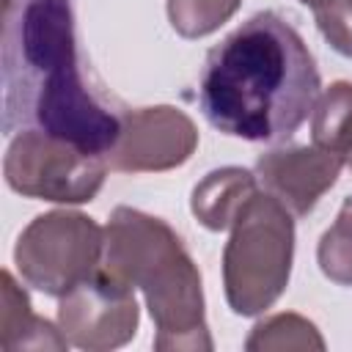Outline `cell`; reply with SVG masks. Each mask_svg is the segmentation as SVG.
Returning <instances> with one entry per match:
<instances>
[{"instance_id": "cell-1", "label": "cell", "mask_w": 352, "mask_h": 352, "mask_svg": "<svg viewBox=\"0 0 352 352\" xmlns=\"http://www.w3.org/2000/svg\"><path fill=\"white\" fill-rule=\"evenodd\" d=\"M322 94L316 60L302 36L275 11H258L209 55L198 104L223 135L253 143L289 140Z\"/></svg>"}, {"instance_id": "cell-2", "label": "cell", "mask_w": 352, "mask_h": 352, "mask_svg": "<svg viewBox=\"0 0 352 352\" xmlns=\"http://www.w3.org/2000/svg\"><path fill=\"white\" fill-rule=\"evenodd\" d=\"M102 267L132 289H140L154 319V349H212L201 272L179 234L160 217L132 206H116L104 226Z\"/></svg>"}, {"instance_id": "cell-3", "label": "cell", "mask_w": 352, "mask_h": 352, "mask_svg": "<svg viewBox=\"0 0 352 352\" xmlns=\"http://www.w3.org/2000/svg\"><path fill=\"white\" fill-rule=\"evenodd\" d=\"M294 214L256 190L239 209L223 248L226 302L236 316H258L289 286L294 258Z\"/></svg>"}, {"instance_id": "cell-4", "label": "cell", "mask_w": 352, "mask_h": 352, "mask_svg": "<svg viewBox=\"0 0 352 352\" xmlns=\"http://www.w3.org/2000/svg\"><path fill=\"white\" fill-rule=\"evenodd\" d=\"M104 228L74 209H52L33 217L14 245L19 278L50 297H63L102 264Z\"/></svg>"}, {"instance_id": "cell-5", "label": "cell", "mask_w": 352, "mask_h": 352, "mask_svg": "<svg viewBox=\"0 0 352 352\" xmlns=\"http://www.w3.org/2000/svg\"><path fill=\"white\" fill-rule=\"evenodd\" d=\"M3 176L6 184L25 198L85 204L102 190L107 162L41 129H19L8 143Z\"/></svg>"}, {"instance_id": "cell-6", "label": "cell", "mask_w": 352, "mask_h": 352, "mask_svg": "<svg viewBox=\"0 0 352 352\" xmlns=\"http://www.w3.org/2000/svg\"><path fill=\"white\" fill-rule=\"evenodd\" d=\"M140 322L135 289L110 275L102 264L94 275L60 297L58 327L72 346L88 352L118 349L135 338Z\"/></svg>"}, {"instance_id": "cell-7", "label": "cell", "mask_w": 352, "mask_h": 352, "mask_svg": "<svg viewBox=\"0 0 352 352\" xmlns=\"http://www.w3.org/2000/svg\"><path fill=\"white\" fill-rule=\"evenodd\" d=\"M198 146V126L173 104H154L121 113L118 143L104 157L110 170L160 173L184 165Z\"/></svg>"}, {"instance_id": "cell-8", "label": "cell", "mask_w": 352, "mask_h": 352, "mask_svg": "<svg viewBox=\"0 0 352 352\" xmlns=\"http://www.w3.org/2000/svg\"><path fill=\"white\" fill-rule=\"evenodd\" d=\"M341 168L344 162L319 146H289L261 154L253 173L264 192L283 204L294 217H305L336 184Z\"/></svg>"}, {"instance_id": "cell-9", "label": "cell", "mask_w": 352, "mask_h": 352, "mask_svg": "<svg viewBox=\"0 0 352 352\" xmlns=\"http://www.w3.org/2000/svg\"><path fill=\"white\" fill-rule=\"evenodd\" d=\"M258 190V179L248 168L226 165L209 170L192 190L190 209L195 220L209 231H228L239 214V209Z\"/></svg>"}, {"instance_id": "cell-10", "label": "cell", "mask_w": 352, "mask_h": 352, "mask_svg": "<svg viewBox=\"0 0 352 352\" xmlns=\"http://www.w3.org/2000/svg\"><path fill=\"white\" fill-rule=\"evenodd\" d=\"M3 308H0V346L6 352L16 349H66L69 338L50 319L36 316L28 292L16 283V278L3 270L0 275Z\"/></svg>"}, {"instance_id": "cell-11", "label": "cell", "mask_w": 352, "mask_h": 352, "mask_svg": "<svg viewBox=\"0 0 352 352\" xmlns=\"http://www.w3.org/2000/svg\"><path fill=\"white\" fill-rule=\"evenodd\" d=\"M314 146L336 154L352 170V82L338 80L324 88L311 113Z\"/></svg>"}, {"instance_id": "cell-12", "label": "cell", "mask_w": 352, "mask_h": 352, "mask_svg": "<svg viewBox=\"0 0 352 352\" xmlns=\"http://www.w3.org/2000/svg\"><path fill=\"white\" fill-rule=\"evenodd\" d=\"M245 349H324V338L311 319L300 314H275L250 330Z\"/></svg>"}, {"instance_id": "cell-13", "label": "cell", "mask_w": 352, "mask_h": 352, "mask_svg": "<svg viewBox=\"0 0 352 352\" xmlns=\"http://www.w3.org/2000/svg\"><path fill=\"white\" fill-rule=\"evenodd\" d=\"M242 0H168L170 28L182 38H204L226 25Z\"/></svg>"}, {"instance_id": "cell-14", "label": "cell", "mask_w": 352, "mask_h": 352, "mask_svg": "<svg viewBox=\"0 0 352 352\" xmlns=\"http://www.w3.org/2000/svg\"><path fill=\"white\" fill-rule=\"evenodd\" d=\"M316 261L324 278L338 286H352V228L333 223L319 239Z\"/></svg>"}, {"instance_id": "cell-15", "label": "cell", "mask_w": 352, "mask_h": 352, "mask_svg": "<svg viewBox=\"0 0 352 352\" xmlns=\"http://www.w3.org/2000/svg\"><path fill=\"white\" fill-rule=\"evenodd\" d=\"M314 11L324 41L344 58H352V0H324Z\"/></svg>"}, {"instance_id": "cell-16", "label": "cell", "mask_w": 352, "mask_h": 352, "mask_svg": "<svg viewBox=\"0 0 352 352\" xmlns=\"http://www.w3.org/2000/svg\"><path fill=\"white\" fill-rule=\"evenodd\" d=\"M336 223H341V226L352 228V195H349V198H344V204H341V209H338Z\"/></svg>"}, {"instance_id": "cell-17", "label": "cell", "mask_w": 352, "mask_h": 352, "mask_svg": "<svg viewBox=\"0 0 352 352\" xmlns=\"http://www.w3.org/2000/svg\"><path fill=\"white\" fill-rule=\"evenodd\" d=\"M300 3H305V6H311V8H316L319 3H324V0H300Z\"/></svg>"}, {"instance_id": "cell-18", "label": "cell", "mask_w": 352, "mask_h": 352, "mask_svg": "<svg viewBox=\"0 0 352 352\" xmlns=\"http://www.w3.org/2000/svg\"><path fill=\"white\" fill-rule=\"evenodd\" d=\"M3 3H16V0H3Z\"/></svg>"}]
</instances>
